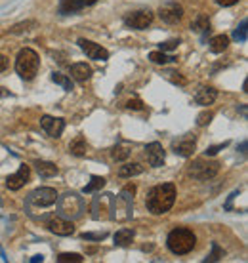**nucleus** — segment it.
<instances>
[{
	"label": "nucleus",
	"instance_id": "obj_2",
	"mask_svg": "<svg viewBox=\"0 0 248 263\" xmlns=\"http://www.w3.org/2000/svg\"><path fill=\"white\" fill-rule=\"evenodd\" d=\"M197 244V236L191 229H174L166 238V246L172 254H178V256H185L191 250L195 248Z\"/></svg>",
	"mask_w": 248,
	"mask_h": 263
},
{
	"label": "nucleus",
	"instance_id": "obj_23",
	"mask_svg": "<svg viewBox=\"0 0 248 263\" xmlns=\"http://www.w3.org/2000/svg\"><path fill=\"white\" fill-rule=\"evenodd\" d=\"M69 153L73 156H84L86 155V141H84V137L79 135L77 139L69 143Z\"/></svg>",
	"mask_w": 248,
	"mask_h": 263
},
{
	"label": "nucleus",
	"instance_id": "obj_9",
	"mask_svg": "<svg viewBox=\"0 0 248 263\" xmlns=\"http://www.w3.org/2000/svg\"><path fill=\"white\" fill-rule=\"evenodd\" d=\"M46 227L50 233H54V235H58V236H71L74 233L73 223L69 221V219H65V217H60V216L48 217Z\"/></svg>",
	"mask_w": 248,
	"mask_h": 263
},
{
	"label": "nucleus",
	"instance_id": "obj_7",
	"mask_svg": "<svg viewBox=\"0 0 248 263\" xmlns=\"http://www.w3.org/2000/svg\"><path fill=\"white\" fill-rule=\"evenodd\" d=\"M153 23V12L151 10H138V12H130L124 15V25L130 29H138L143 31Z\"/></svg>",
	"mask_w": 248,
	"mask_h": 263
},
{
	"label": "nucleus",
	"instance_id": "obj_33",
	"mask_svg": "<svg viewBox=\"0 0 248 263\" xmlns=\"http://www.w3.org/2000/svg\"><path fill=\"white\" fill-rule=\"evenodd\" d=\"M229 145V141H223V143H218V145H212V147H208L206 151H204V156H214L218 155L221 149H225Z\"/></svg>",
	"mask_w": 248,
	"mask_h": 263
},
{
	"label": "nucleus",
	"instance_id": "obj_14",
	"mask_svg": "<svg viewBox=\"0 0 248 263\" xmlns=\"http://www.w3.org/2000/svg\"><path fill=\"white\" fill-rule=\"evenodd\" d=\"M41 126L50 137H55V139H58V137H61L63 130H65V120H63V118H54V116L44 115L41 118Z\"/></svg>",
	"mask_w": 248,
	"mask_h": 263
},
{
	"label": "nucleus",
	"instance_id": "obj_17",
	"mask_svg": "<svg viewBox=\"0 0 248 263\" xmlns=\"http://www.w3.org/2000/svg\"><path fill=\"white\" fill-rule=\"evenodd\" d=\"M216 97H218V90H214L212 86H201L195 94V103L206 107V105H212L216 102Z\"/></svg>",
	"mask_w": 248,
	"mask_h": 263
},
{
	"label": "nucleus",
	"instance_id": "obj_18",
	"mask_svg": "<svg viewBox=\"0 0 248 263\" xmlns=\"http://www.w3.org/2000/svg\"><path fill=\"white\" fill-rule=\"evenodd\" d=\"M69 73H71V76H73V80L84 84L86 80H90L92 69H90V65H86V63H74V65H71Z\"/></svg>",
	"mask_w": 248,
	"mask_h": 263
},
{
	"label": "nucleus",
	"instance_id": "obj_42",
	"mask_svg": "<svg viewBox=\"0 0 248 263\" xmlns=\"http://www.w3.org/2000/svg\"><path fill=\"white\" fill-rule=\"evenodd\" d=\"M241 153H242V155H246V141L241 143Z\"/></svg>",
	"mask_w": 248,
	"mask_h": 263
},
{
	"label": "nucleus",
	"instance_id": "obj_32",
	"mask_svg": "<svg viewBox=\"0 0 248 263\" xmlns=\"http://www.w3.org/2000/svg\"><path fill=\"white\" fill-rule=\"evenodd\" d=\"M82 238L84 240H103L107 236V231H100V233H82Z\"/></svg>",
	"mask_w": 248,
	"mask_h": 263
},
{
	"label": "nucleus",
	"instance_id": "obj_34",
	"mask_svg": "<svg viewBox=\"0 0 248 263\" xmlns=\"http://www.w3.org/2000/svg\"><path fill=\"white\" fill-rule=\"evenodd\" d=\"M111 155H113L115 160H124V158H128L130 151H128V149H124V147H115Z\"/></svg>",
	"mask_w": 248,
	"mask_h": 263
},
{
	"label": "nucleus",
	"instance_id": "obj_37",
	"mask_svg": "<svg viewBox=\"0 0 248 263\" xmlns=\"http://www.w3.org/2000/svg\"><path fill=\"white\" fill-rule=\"evenodd\" d=\"M128 109H132V111H141L143 109V102L141 99H130V102L126 103Z\"/></svg>",
	"mask_w": 248,
	"mask_h": 263
},
{
	"label": "nucleus",
	"instance_id": "obj_20",
	"mask_svg": "<svg viewBox=\"0 0 248 263\" xmlns=\"http://www.w3.org/2000/svg\"><path fill=\"white\" fill-rule=\"evenodd\" d=\"M191 29H193L195 33L206 36V34L210 33V21H208L206 15H197L193 19V23H191Z\"/></svg>",
	"mask_w": 248,
	"mask_h": 263
},
{
	"label": "nucleus",
	"instance_id": "obj_13",
	"mask_svg": "<svg viewBox=\"0 0 248 263\" xmlns=\"http://www.w3.org/2000/svg\"><path fill=\"white\" fill-rule=\"evenodd\" d=\"M145 156H147V162L153 168H159L166 160V151H164V147L159 141H153L145 147Z\"/></svg>",
	"mask_w": 248,
	"mask_h": 263
},
{
	"label": "nucleus",
	"instance_id": "obj_38",
	"mask_svg": "<svg viewBox=\"0 0 248 263\" xmlns=\"http://www.w3.org/2000/svg\"><path fill=\"white\" fill-rule=\"evenodd\" d=\"M237 195H239V191H233V193H231V195H229L227 203H225V206H223V208H225V210H231V208H233V206H231V204H233L235 196H237Z\"/></svg>",
	"mask_w": 248,
	"mask_h": 263
},
{
	"label": "nucleus",
	"instance_id": "obj_24",
	"mask_svg": "<svg viewBox=\"0 0 248 263\" xmlns=\"http://www.w3.org/2000/svg\"><path fill=\"white\" fill-rule=\"evenodd\" d=\"M141 172H143V166H141V164H138V162H134V164H124V166H121V168H119V175H121V177L140 175Z\"/></svg>",
	"mask_w": 248,
	"mask_h": 263
},
{
	"label": "nucleus",
	"instance_id": "obj_12",
	"mask_svg": "<svg viewBox=\"0 0 248 263\" xmlns=\"http://www.w3.org/2000/svg\"><path fill=\"white\" fill-rule=\"evenodd\" d=\"M159 15H161V19L164 23H170V25H174L178 21L183 17V8L178 4V2H166V4H162L159 8Z\"/></svg>",
	"mask_w": 248,
	"mask_h": 263
},
{
	"label": "nucleus",
	"instance_id": "obj_5",
	"mask_svg": "<svg viewBox=\"0 0 248 263\" xmlns=\"http://www.w3.org/2000/svg\"><path fill=\"white\" fill-rule=\"evenodd\" d=\"M218 172H220V162L206 160V158H197V160H193V164L189 166V175L195 177V179H201V181L212 179Z\"/></svg>",
	"mask_w": 248,
	"mask_h": 263
},
{
	"label": "nucleus",
	"instance_id": "obj_15",
	"mask_svg": "<svg viewBox=\"0 0 248 263\" xmlns=\"http://www.w3.org/2000/svg\"><path fill=\"white\" fill-rule=\"evenodd\" d=\"M29 177H31V170H29V166H27V164H21L20 170H17L15 174L8 175V177H6V187L10 191L21 189V187L29 181Z\"/></svg>",
	"mask_w": 248,
	"mask_h": 263
},
{
	"label": "nucleus",
	"instance_id": "obj_27",
	"mask_svg": "<svg viewBox=\"0 0 248 263\" xmlns=\"http://www.w3.org/2000/svg\"><path fill=\"white\" fill-rule=\"evenodd\" d=\"M52 80L55 82V84H60L63 90H67V92H71L73 90V82H71V78L69 76H65V74L61 73H52Z\"/></svg>",
	"mask_w": 248,
	"mask_h": 263
},
{
	"label": "nucleus",
	"instance_id": "obj_3",
	"mask_svg": "<svg viewBox=\"0 0 248 263\" xmlns=\"http://www.w3.org/2000/svg\"><path fill=\"white\" fill-rule=\"evenodd\" d=\"M39 67H41V57L39 54L31 50V48H25L17 54V59H15V71L20 74L23 80H33L34 74L39 73Z\"/></svg>",
	"mask_w": 248,
	"mask_h": 263
},
{
	"label": "nucleus",
	"instance_id": "obj_35",
	"mask_svg": "<svg viewBox=\"0 0 248 263\" xmlns=\"http://www.w3.org/2000/svg\"><path fill=\"white\" fill-rule=\"evenodd\" d=\"M178 44H180V41L172 38V41L161 42V44H159V48H161V52H172V50H176V48H178Z\"/></svg>",
	"mask_w": 248,
	"mask_h": 263
},
{
	"label": "nucleus",
	"instance_id": "obj_6",
	"mask_svg": "<svg viewBox=\"0 0 248 263\" xmlns=\"http://www.w3.org/2000/svg\"><path fill=\"white\" fill-rule=\"evenodd\" d=\"M58 200V193L52 187H39L34 189L27 198V206L33 208H50Z\"/></svg>",
	"mask_w": 248,
	"mask_h": 263
},
{
	"label": "nucleus",
	"instance_id": "obj_40",
	"mask_svg": "<svg viewBox=\"0 0 248 263\" xmlns=\"http://www.w3.org/2000/svg\"><path fill=\"white\" fill-rule=\"evenodd\" d=\"M6 69H8V59L0 54V73H2V71H6Z\"/></svg>",
	"mask_w": 248,
	"mask_h": 263
},
{
	"label": "nucleus",
	"instance_id": "obj_28",
	"mask_svg": "<svg viewBox=\"0 0 248 263\" xmlns=\"http://www.w3.org/2000/svg\"><path fill=\"white\" fill-rule=\"evenodd\" d=\"M246 27H248V21L242 19L241 25H239V27L233 31V38H235V41H237V42H246V38H248Z\"/></svg>",
	"mask_w": 248,
	"mask_h": 263
},
{
	"label": "nucleus",
	"instance_id": "obj_22",
	"mask_svg": "<svg viewBox=\"0 0 248 263\" xmlns=\"http://www.w3.org/2000/svg\"><path fill=\"white\" fill-rule=\"evenodd\" d=\"M134 229H121L115 233V244L117 246H128V244L134 240Z\"/></svg>",
	"mask_w": 248,
	"mask_h": 263
},
{
	"label": "nucleus",
	"instance_id": "obj_39",
	"mask_svg": "<svg viewBox=\"0 0 248 263\" xmlns=\"http://www.w3.org/2000/svg\"><path fill=\"white\" fill-rule=\"evenodd\" d=\"M239 0H216V4L218 6H223V8H227V6H233V4H237Z\"/></svg>",
	"mask_w": 248,
	"mask_h": 263
},
{
	"label": "nucleus",
	"instance_id": "obj_25",
	"mask_svg": "<svg viewBox=\"0 0 248 263\" xmlns=\"http://www.w3.org/2000/svg\"><path fill=\"white\" fill-rule=\"evenodd\" d=\"M105 177H101V175H92L90 177V183H88L86 187H84V193H96V191H101L105 187Z\"/></svg>",
	"mask_w": 248,
	"mask_h": 263
},
{
	"label": "nucleus",
	"instance_id": "obj_21",
	"mask_svg": "<svg viewBox=\"0 0 248 263\" xmlns=\"http://www.w3.org/2000/svg\"><path fill=\"white\" fill-rule=\"evenodd\" d=\"M227 46H229V38L225 34H218V36H214V38L210 41V52H214V54L225 52Z\"/></svg>",
	"mask_w": 248,
	"mask_h": 263
},
{
	"label": "nucleus",
	"instance_id": "obj_4",
	"mask_svg": "<svg viewBox=\"0 0 248 263\" xmlns=\"http://www.w3.org/2000/svg\"><path fill=\"white\" fill-rule=\"evenodd\" d=\"M55 203H58L60 216L65 217V219H79L82 216V212H84V200L77 193H65Z\"/></svg>",
	"mask_w": 248,
	"mask_h": 263
},
{
	"label": "nucleus",
	"instance_id": "obj_19",
	"mask_svg": "<svg viewBox=\"0 0 248 263\" xmlns=\"http://www.w3.org/2000/svg\"><path fill=\"white\" fill-rule=\"evenodd\" d=\"M34 166H36V172H39L41 177H54V175H58V172H60L54 162L36 160L34 162Z\"/></svg>",
	"mask_w": 248,
	"mask_h": 263
},
{
	"label": "nucleus",
	"instance_id": "obj_10",
	"mask_svg": "<svg viewBox=\"0 0 248 263\" xmlns=\"http://www.w3.org/2000/svg\"><path fill=\"white\" fill-rule=\"evenodd\" d=\"M79 46H81V50L88 55V57H90V59H94V61L109 59V52L101 46V44H96V42H92V41L81 38V41H79Z\"/></svg>",
	"mask_w": 248,
	"mask_h": 263
},
{
	"label": "nucleus",
	"instance_id": "obj_26",
	"mask_svg": "<svg viewBox=\"0 0 248 263\" xmlns=\"http://www.w3.org/2000/svg\"><path fill=\"white\" fill-rule=\"evenodd\" d=\"M149 59L153 61V63H157V65H166L170 61H176V57L166 55V52H151V54H149Z\"/></svg>",
	"mask_w": 248,
	"mask_h": 263
},
{
	"label": "nucleus",
	"instance_id": "obj_1",
	"mask_svg": "<svg viewBox=\"0 0 248 263\" xmlns=\"http://www.w3.org/2000/svg\"><path fill=\"white\" fill-rule=\"evenodd\" d=\"M176 200V187L174 183H162V185H157L149 191L147 200H145V206L151 214L155 216H161V214H166L168 210L174 206Z\"/></svg>",
	"mask_w": 248,
	"mask_h": 263
},
{
	"label": "nucleus",
	"instance_id": "obj_41",
	"mask_svg": "<svg viewBox=\"0 0 248 263\" xmlns=\"http://www.w3.org/2000/svg\"><path fill=\"white\" fill-rule=\"evenodd\" d=\"M39 261H44V256H41V254H36V256L31 257V263H39Z\"/></svg>",
	"mask_w": 248,
	"mask_h": 263
},
{
	"label": "nucleus",
	"instance_id": "obj_31",
	"mask_svg": "<svg viewBox=\"0 0 248 263\" xmlns=\"http://www.w3.org/2000/svg\"><path fill=\"white\" fill-rule=\"evenodd\" d=\"M134 195H136V185H132V183H130V185H126V187L121 191V195H119V196H122L124 200H130V203H132Z\"/></svg>",
	"mask_w": 248,
	"mask_h": 263
},
{
	"label": "nucleus",
	"instance_id": "obj_8",
	"mask_svg": "<svg viewBox=\"0 0 248 263\" xmlns=\"http://www.w3.org/2000/svg\"><path fill=\"white\" fill-rule=\"evenodd\" d=\"M109 210L113 212L111 217L113 219H119V221H124V219H130L132 217V203L130 200H124L122 196H111V204H109Z\"/></svg>",
	"mask_w": 248,
	"mask_h": 263
},
{
	"label": "nucleus",
	"instance_id": "obj_36",
	"mask_svg": "<svg viewBox=\"0 0 248 263\" xmlns=\"http://www.w3.org/2000/svg\"><path fill=\"white\" fill-rule=\"evenodd\" d=\"M212 113H210V111H204V113H201V115L197 116V124H199V126H206L208 122L212 120Z\"/></svg>",
	"mask_w": 248,
	"mask_h": 263
},
{
	"label": "nucleus",
	"instance_id": "obj_11",
	"mask_svg": "<svg viewBox=\"0 0 248 263\" xmlns=\"http://www.w3.org/2000/svg\"><path fill=\"white\" fill-rule=\"evenodd\" d=\"M195 147H197V139H195V135H181L178 139L172 141V151H174L176 155L183 156V158H189V156L193 155Z\"/></svg>",
	"mask_w": 248,
	"mask_h": 263
},
{
	"label": "nucleus",
	"instance_id": "obj_29",
	"mask_svg": "<svg viewBox=\"0 0 248 263\" xmlns=\"http://www.w3.org/2000/svg\"><path fill=\"white\" fill-rule=\"evenodd\" d=\"M221 257H223V250L220 248V244L218 242H212V254H210L204 261L206 263L208 261H218V259H221Z\"/></svg>",
	"mask_w": 248,
	"mask_h": 263
},
{
	"label": "nucleus",
	"instance_id": "obj_16",
	"mask_svg": "<svg viewBox=\"0 0 248 263\" xmlns=\"http://www.w3.org/2000/svg\"><path fill=\"white\" fill-rule=\"evenodd\" d=\"M96 2H98V0H60L58 12H60L61 15H71V14H77V12L84 10L86 6H92Z\"/></svg>",
	"mask_w": 248,
	"mask_h": 263
},
{
	"label": "nucleus",
	"instance_id": "obj_30",
	"mask_svg": "<svg viewBox=\"0 0 248 263\" xmlns=\"http://www.w3.org/2000/svg\"><path fill=\"white\" fill-rule=\"evenodd\" d=\"M84 257L81 254H60L58 256V261L60 263H67V261H74V263H81Z\"/></svg>",
	"mask_w": 248,
	"mask_h": 263
}]
</instances>
